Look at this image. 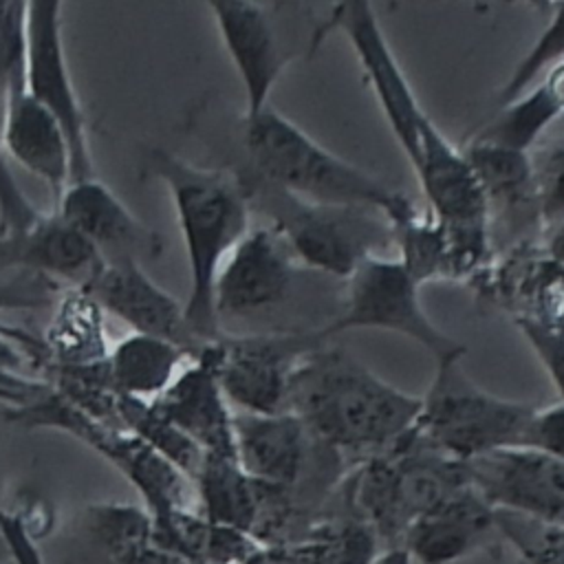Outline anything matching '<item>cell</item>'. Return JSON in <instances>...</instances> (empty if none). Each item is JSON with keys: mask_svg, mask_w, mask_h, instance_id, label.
Instances as JSON below:
<instances>
[{"mask_svg": "<svg viewBox=\"0 0 564 564\" xmlns=\"http://www.w3.org/2000/svg\"><path fill=\"white\" fill-rule=\"evenodd\" d=\"M419 289L416 280L397 258L370 256L346 278L339 315L328 326L317 328V333L322 339H328L344 330L379 328L416 341L436 364L454 355H465L463 344L445 335L425 315L419 302Z\"/></svg>", "mask_w": 564, "mask_h": 564, "instance_id": "10", "label": "cell"}, {"mask_svg": "<svg viewBox=\"0 0 564 564\" xmlns=\"http://www.w3.org/2000/svg\"><path fill=\"white\" fill-rule=\"evenodd\" d=\"M4 419L26 430H57L88 445L139 491L152 518L174 509H192V480L187 476L128 430L88 416L55 390L40 392L31 401L13 405L4 412Z\"/></svg>", "mask_w": 564, "mask_h": 564, "instance_id": "6", "label": "cell"}, {"mask_svg": "<svg viewBox=\"0 0 564 564\" xmlns=\"http://www.w3.org/2000/svg\"><path fill=\"white\" fill-rule=\"evenodd\" d=\"M145 174L170 194L189 269L185 317L198 341L207 344L220 335L214 315L216 275L251 229L247 194L234 172L194 165L163 148L145 154Z\"/></svg>", "mask_w": 564, "mask_h": 564, "instance_id": "2", "label": "cell"}, {"mask_svg": "<svg viewBox=\"0 0 564 564\" xmlns=\"http://www.w3.org/2000/svg\"><path fill=\"white\" fill-rule=\"evenodd\" d=\"M370 564H412V557L408 555L405 549L394 546V549H388L383 553H377Z\"/></svg>", "mask_w": 564, "mask_h": 564, "instance_id": "38", "label": "cell"}, {"mask_svg": "<svg viewBox=\"0 0 564 564\" xmlns=\"http://www.w3.org/2000/svg\"><path fill=\"white\" fill-rule=\"evenodd\" d=\"M524 445L564 463V403L535 408Z\"/></svg>", "mask_w": 564, "mask_h": 564, "instance_id": "35", "label": "cell"}, {"mask_svg": "<svg viewBox=\"0 0 564 564\" xmlns=\"http://www.w3.org/2000/svg\"><path fill=\"white\" fill-rule=\"evenodd\" d=\"M192 487L198 500V513L205 520L251 538L256 535L262 489L240 469L234 456L205 454Z\"/></svg>", "mask_w": 564, "mask_h": 564, "instance_id": "24", "label": "cell"}, {"mask_svg": "<svg viewBox=\"0 0 564 564\" xmlns=\"http://www.w3.org/2000/svg\"><path fill=\"white\" fill-rule=\"evenodd\" d=\"M62 564H189L154 540L145 507L126 502L86 505L70 529Z\"/></svg>", "mask_w": 564, "mask_h": 564, "instance_id": "17", "label": "cell"}, {"mask_svg": "<svg viewBox=\"0 0 564 564\" xmlns=\"http://www.w3.org/2000/svg\"><path fill=\"white\" fill-rule=\"evenodd\" d=\"M463 154L478 178L489 216L494 209L507 218L520 220H527V216L533 214V218L540 223L533 161L529 152H516L471 139Z\"/></svg>", "mask_w": 564, "mask_h": 564, "instance_id": "25", "label": "cell"}, {"mask_svg": "<svg viewBox=\"0 0 564 564\" xmlns=\"http://www.w3.org/2000/svg\"><path fill=\"white\" fill-rule=\"evenodd\" d=\"M0 159H2V150H0Z\"/></svg>", "mask_w": 564, "mask_h": 564, "instance_id": "40", "label": "cell"}, {"mask_svg": "<svg viewBox=\"0 0 564 564\" xmlns=\"http://www.w3.org/2000/svg\"><path fill=\"white\" fill-rule=\"evenodd\" d=\"M207 9L245 88L242 119H253L269 108L271 90L293 59V48L282 37L278 4L214 0Z\"/></svg>", "mask_w": 564, "mask_h": 564, "instance_id": "14", "label": "cell"}, {"mask_svg": "<svg viewBox=\"0 0 564 564\" xmlns=\"http://www.w3.org/2000/svg\"><path fill=\"white\" fill-rule=\"evenodd\" d=\"M328 29L346 33L377 104L414 174L423 172L427 163L432 165L443 159L454 145L441 134L416 101L412 86L383 37L375 9L368 2L337 4L328 15Z\"/></svg>", "mask_w": 564, "mask_h": 564, "instance_id": "9", "label": "cell"}, {"mask_svg": "<svg viewBox=\"0 0 564 564\" xmlns=\"http://www.w3.org/2000/svg\"><path fill=\"white\" fill-rule=\"evenodd\" d=\"M101 267L97 251L55 209L0 234V273L31 271L68 289H88Z\"/></svg>", "mask_w": 564, "mask_h": 564, "instance_id": "18", "label": "cell"}, {"mask_svg": "<svg viewBox=\"0 0 564 564\" xmlns=\"http://www.w3.org/2000/svg\"><path fill=\"white\" fill-rule=\"evenodd\" d=\"M463 485H467L463 463L412 432L390 452L366 460L355 480V498L379 533L403 538L421 516Z\"/></svg>", "mask_w": 564, "mask_h": 564, "instance_id": "7", "label": "cell"}, {"mask_svg": "<svg viewBox=\"0 0 564 564\" xmlns=\"http://www.w3.org/2000/svg\"><path fill=\"white\" fill-rule=\"evenodd\" d=\"M115 405L123 430L141 438L183 476L194 480L205 454L181 430H176L165 416H161L145 399L117 394Z\"/></svg>", "mask_w": 564, "mask_h": 564, "instance_id": "29", "label": "cell"}, {"mask_svg": "<svg viewBox=\"0 0 564 564\" xmlns=\"http://www.w3.org/2000/svg\"><path fill=\"white\" fill-rule=\"evenodd\" d=\"M150 403L203 454L236 458L234 410L212 368L200 357L189 359L176 379Z\"/></svg>", "mask_w": 564, "mask_h": 564, "instance_id": "19", "label": "cell"}, {"mask_svg": "<svg viewBox=\"0 0 564 564\" xmlns=\"http://www.w3.org/2000/svg\"><path fill=\"white\" fill-rule=\"evenodd\" d=\"M24 90L62 126L73 154V181L95 176L88 119L64 51L62 2H26Z\"/></svg>", "mask_w": 564, "mask_h": 564, "instance_id": "11", "label": "cell"}, {"mask_svg": "<svg viewBox=\"0 0 564 564\" xmlns=\"http://www.w3.org/2000/svg\"><path fill=\"white\" fill-rule=\"evenodd\" d=\"M247 167L234 172L293 198L328 207H370L388 212L403 192L333 154L273 108L242 119Z\"/></svg>", "mask_w": 564, "mask_h": 564, "instance_id": "3", "label": "cell"}, {"mask_svg": "<svg viewBox=\"0 0 564 564\" xmlns=\"http://www.w3.org/2000/svg\"><path fill=\"white\" fill-rule=\"evenodd\" d=\"M0 535L9 549V557L13 564H44L33 533L26 529L24 520L18 513L0 511Z\"/></svg>", "mask_w": 564, "mask_h": 564, "instance_id": "36", "label": "cell"}, {"mask_svg": "<svg viewBox=\"0 0 564 564\" xmlns=\"http://www.w3.org/2000/svg\"><path fill=\"white\" fill-rule=\"evenodd\" d=\"M104 311L86 289H66L44 333V366L82 368L106 359Z\"/></svg>", "mask_w": 564, "mask_h": 564, "instance_id": "26", "label": "cell"}, {"mask_svg": "<svg viewBox=\"0 0 564 564\" xmlns=\"http://www.w3.org/2000/svg\"><path fill=\"white\" fill-rule=\"evenodd\" d=\"M392 242L399 247L397 260L405 267V271L416 280V284H425L434 278H449L452 262L449 249L438 220L425 209L419 212L412 200L401 194L399 200L383 212Z\"/></svg>", "mask_w": 564, "mask_h": 564, "instance_id": "27", "label": "cell"}, {"mask_svg": "<svg viewBox=\"0 0 564 564\" xmlns=\"http://www.w3.org/2000/svg\"><path fill=\"white\" fill-rule=\"evenodd\" d=\"M531 161L540 227L549 234L564 223V137L555 139Z\"/></svg>", "mask_w": 564, "mask_h": 564, "instance_id": "33", "label": "cell"}, {"mask_svg": "<svg viewBox=\"0 0 564 564\" xmlns=\"http://www.w3.org/2000/svg\"><path fill=\"white\" fill-rule=\"evenodd\" d=\"M564 115V106L553 88L540 79L518 99L500 108L498 117L489 121L474 139L509 148L516 152H529L544 130Z\"/></svg>", "mask_w": 564, "mask_h": 564, "instance_id": "28", "label": "cell"}, {"mask_svg": "<svg viewBox=\"0 0 564 564\" xmlns=\"http://www.w3.org/2000/svg\"><path fill=\"white\" fill-rule=\"evenodd\" d=\"M551 15L544 31L538 35L527 55L516 64L509 79L498 88L496 104L502 108L527 93L549 70L564 64V2L549 4Z\"/></svg>", "mask_w": 564, "mask_h": 564, "instance_id": "30", "label": "cell"}, {"mask_svg": "<svg viewBox=\"0 0 564 564\" xmlns=\"http://www.w3.org/2000/svg\"><path fill=\"white\" fill-rule=\"evenodd\" d=\"M7 562H11V557H9L7 544H4V540H2V535H0V564H7Z\"/></svg>", "mask_w": 564, "mask_h": 564, "instance_id": "39", "label": "cell"}, {"mask_svg": "<svg viewBox=\"0 0 564 564\" xmlns=\"http://www.w3.org/2000/svg\"><path fill=\"white\" fill-rule=\"evenodd\" d=\"M516 326L540 359L544 372L557 388L564 403V322H546L529 315H518Z\"/></svg>", "mask_w": 564, "mask_h": 564, "instance_id": "34", "label": "cell"}, {"mask_svg": "<svg viewBox=\"0 0 564 564\" xmlns=\"http://www.w3.org/2000/svg\"><path fill=\"white\" fill-rule=\"evenodd\" d=\"M238 183L249 207L269 218L308 269L346 280L366 258L383 256L381 249L392 245L390 225L379 209L313 205L251 178Z\"/></svg>", "mask_w": 564, "mask_h": 564, "instance_id": "5", "label": "cell"}, {"mask_svg": "<svg viewBox=\"0 0 564 564\" xmlns=\"http://www.w3.org/2000/svg\"><path fill=\"white\" fill-rule=\"evenodd\" d=\"M463 357L436 364L434 379L421 397L414 434L458 463L524 445L535 405L487 392L465 372Z\"/></svg>", "mask_w": 564, "mask_h": 564, "instance_id": "4", "label": "cell"}, {"mask_svg": "<svg viewBox=\"0 0 564 564\" xmlns=\"http://www.w3.org/2000/svg\"><path fill=\"white\" fill-rule=\"evenodd\" d=\"M194 359L187 350L156 337L130 333L117 341L106 359L104 375L112 392L134 399H156Z\"/></svg>", "mask_w": 564, "mask_h": 564, "instance_id": "23", "label": "cell"}, {"mask_svg": "<svg viewBox=\"0 0 564 564\" xmlns=\"http://www.w3.org/2000/svg\"><path fill=\"white\" fill-rule=\"evenodd\" d=\"M0 148L51 189L53 205L73 181V154L62 126L24 86L11 95L2 115Z\"/></svg>", "mask_w": 564, "mask_h": 564, "instance_id": "21", "label": "cell"}, {"mask_svg": "<svg viewBox=\"0 0 564 564\" xmlns=\"http://www.w3.org/2000/svg\"><path fill=\"white\" fill-rule=\"evenodd\" d=\"M55 212L97 251L104 264L139 262L161 253V236L97 176L70 181Z\"/></svg>", "mask_w": 564, "mask_h": 564, "instance_id": "15", "label": "cell"}, {"mask_svg": "<svg viewBox=\"0 0 564 564\" xmlns=\"http://www.w3.org/2000/svg\"><path fill=\"white\" fill-rule=\"evenodd\" d=\"M300 262L273 225H258L225 258L214 282L218 330L229 322L251 319L282 304Z\"/></svg>", "mask_w": 564, "mask_h": 564, "instance_id": "12", "label": "cell"}, {"mask_svg": "<svg viewBox=\"0 0 564 564\" xmlns=\"http://www.w3.org/2000/svg\"><path fill=\"white\" fill-rule=\"evenodd\" d=\"M26 2L0 0V128L7 104L24 86Z\"/></svg>", "mask_w": 564, "mask_h": 564, "instance_id": "32", "label": "cell"}, {"mask_svg": "<svg viewBox=\"0 0 564 564\" xmlns=\"http://www.w3.org/2000/svg\"><path fill=\"white\" fill-rule=\"evenodd\" d=\"M286 412L328 447L375 458L414 432L421 397L383 381L352 352L319 344L295 370Z\"/></svg>", "mask_w": 564, "mask_h": 564, "instance_id": "1", "label": "cell"}, {"mask_svg": "<svg viewBox=\"0 0 564 564\" xmlns=\"http://www.w3.org/2000/svg\"><path fill=\"white\" fill-rule=\"evenodd\" d=\"M467 482L494 509L564 527V463L527 445L463 463Z\"/></svg>", "mask_w": 564, "mask_h": 564, "instance_id": "13", "label": "cell"}, {"mask_svg": "<svg viewBox=\"0 0 564 564\" xmlns=\"http://www.w3.org/2000/svg\"><path fill=\"white\" fill-rule=\"evenodd\" d=\"M491 529H496V511L467 482L421 516L403 533L401 549L421 564H454L469 555Z\"/></svg>", "mask_w": 564, "mask_h": 564, "instance_id": "22", "label": "cell"}, {"mask_svg": "<svg viewBox=\"0 0 564 564\" xmlns=\"http://www.w3.org/2000/svg\"><path fill=\"white\" fill-rule=\"evenodd\" d=\"M324 341L317 330L220 333L196 357L212 368L231 410L280 414L302 359Z\"/></svg>", "mask_w": 564, "mask_h": 564, "instance_id": "8", "label": "cell"}, {"mask_svg": "<svg viewBox=\"0 0 564 564\" xmlns=\"http://www.w3.org/2000/svg\"><path fill=\"white\" fill-rule=\"evenodd\" d=\"M86 291L104 313L128 324L132 333L165 339L192 357L203 348L187 324L185 302L159 286L139 262L104 264Z\"/></svg>", "mask_w": 564, "mask_h": 564, "instance_id": "16", "label": "cell"}, {"mask_svg": "<svg viewBox=\"0 0 564 564\" xmlns=\"http://www.w3.org/2000/svg\"><path fill=\"white\" fill-rule=\"evenodd\" d=\"M496 529L520 553L524 564H564V527L496 511Z\"/></svg>", "mask_w": 564, "mask_h": 564, "instance_id": "31", "label": "cell"}, {"mask_svg": "<svg viewBox=\"0 0 564 564\" xmlns=\"http://www.w3.org/2000/svg\"><path fill=\"white\" fill-rule=\"evenodd\" d=\"M308 430L291 414H247L234 410V452L240 469L260 487L282 491L300 480Z\"/></svg>", "mask_w": 564, "mask_h": 564, "instance_id": "20", "label": "cell"}, {"mask_svg": "<svg viewBox=\"0 0 564 564\" xmlns=\"http://www.w3.org/2000/svg\"><path fill=\"white\" fill-rule=\"evenodd\" d=\"M546 251L549 256L564 267V223H560L553 231H549L546 240Z\"/></svg>", "mask_w": 564, "mask_h": 564, "instance_id": "37", "label": "cell"}]
</instances>
